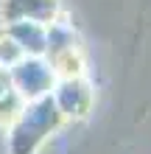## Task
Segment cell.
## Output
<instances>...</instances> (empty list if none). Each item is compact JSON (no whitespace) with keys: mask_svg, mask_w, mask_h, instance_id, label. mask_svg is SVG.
Here are the masks:
<instances>
[{"mask_svg":"<svg viewBox=\"0 0 151 154\" xmlns=\"http://www.w3.org/2000/svg\"><path fill=\"white\" fill-rule=\"evenodd\" d=\"M65 123L53 95H42L25 101L20 115L6 129L8 134V154H37L50 134H56Z\"/></svg>","mask_w":151,"mask_h":154,"instance_id":"6da1fadb","label":"cell"},{"mask_svg":"<svg viewBox=\"0 0 151 154\" xmlns=\"http://www.w3.org/2000/svg\"><path fill=\"white\" fill-rule=\"evenodd\" d=\"M6 73L11 79L14 90L23 95V101H34V98L50 95L53 84H56V73H53L50 62L45 56H23Z\"/></svg>","mask_w":151,"mask_h":154,"instance_id":"7a4b0ae2","label":"cell"},{"mask_svg":"<svg viewBox=\"0 0 151 154\" xmlns=\"http://www.w3.org/2000/svg\"><path fill=\"white\" fill-rule=\"evenodd\" d=\"M53 101H56L59 112L65 121H81L90 115L92 109V87L84 76H73V79H56V84L50 90Z\"/></svg>","mask_w":151,"mask_h":154,"instance_id":"3957f363","label":"cell"},{"mask_svg":"<svg viewBox=\"0 0 151 154\" xmlns=\"http://www.w3.org/2000/svg\"><path fill=\"white\" fill-rule=\"evenodd\" d=\"M0 14H3V23L34 20L48 25L62 14V0H3Z\"/></svg>","mask_w":151,"mask_h":154,"instance_id":"277c9868","label":"cell"},{"mask_svg":"<svg viewBox=\"0 0 151 154\" xmlns=\"http://www.w3.org/2000/svg\"><path fill=\"white\" fill-rule=\"evenodd\" d=\"M3 31L23 48L25 56H45L48 51V25L34 20H14L3 23Z\"/></svg>","mask_w":151,"mask_h":154,"instance_id":"5b68a950","label":"cell"},{"mask_svg":"<svg viewBox=\"0 0 151 154\" xmlns=\"http://www.w3.org/2000/svg\"><path fill=\"white\" fill-rule=\"evenodd\" d=\"M73 48H81L78 45V34L70 23H65L62 17H56L53 23H48V51L45 56H56V53H65V51H73Z\"/></svg>","mask_w":151,"mask_h":154,"instance_id":"8992f818","label":"cell"},{"mask_svg":"<svg viewBox=\"0 0 151 154\" xmlns=\"http://www.w3.org/2000/svg\"><path fill=\"white\" fill-rule=\"evenodd\" d=\"M23 104H25L23 95L14 90L8 73L3 70V73H0V129H8V126H11V121L20 115Z\"/></svg>","mask_w":151,"mask_h":154,"instance_id":"52a82bcc","label":"cell"},{"mask_svg":"<svg viewBox=\"0 0 151 154\" xmlns=\"http://www.w3.org/2000/svg\"><path fill=\"white\" fill-rule=\"evenodd\" d=\"M48 59V56H45ZM50 67L56 79H73V76H84V56H81V48H73V51H65V53H56L50 56Z\"/></svg>","mask_w":151,"mask_h":154,"instance_id":"ba28073f","label":"cell"},{"mask_svg":"<svg viewBox=\"0 0 151 154\" xmlns=\"http://www.w3.org/2000/svg\"><path fill=\"white\" fill-rule=\"evenodd\" d=\"M23 56H25V53H23V48H20V45H17L11 37H8L6 31H0V67H3V70L14 67Z\"/></svg>","mask_w":151,"mask_h":154,"instance_id":"9c48e42d","label":"cell"},{"mask_svg":"<svg viewBox=\"0 0 151 154\" xmlns=\"http://www.w3.org/2000/svg\"><path fill=\"white\" fill-rule=\"evenodd\" d=\"M0 73H3V67H0Z\"/></svg>","mask_w":151,"mask_h":154,"instance_id":"30bf717a","label":"cell"}]
</instances>
